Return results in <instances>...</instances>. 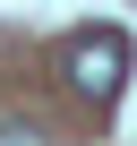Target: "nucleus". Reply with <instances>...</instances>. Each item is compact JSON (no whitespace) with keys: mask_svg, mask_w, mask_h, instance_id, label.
<instances>
[{"mask_svg":"<svg viewBox=\"0 0 137 146\" xmlns=\"http://www.w3.org/2000/svg\"><path fill=\"white\" fill-rule=\"evenodd\" d=\"M120 69H128V35L120 26H94V35L68 43V86H77L86 103H111L120 95Z\"/></svg>","mask_w":137,"mask_h":146,"instance_id":"f257e3e1","label":"nucleus"},{"mask_svg":"<svg viewBox=\"0 0 137 146\" xmlns=\"http://www.w3.org/2000/svg\"><path fill=\"white\" fill-rule=\"evenodd\" d=\"M0 146H43V129L34 120H0Z\"/></svg>","mask_w":137,"mask_h":146,"instance_id":"f03ea898","label":"nucleus"}]
</instances>
